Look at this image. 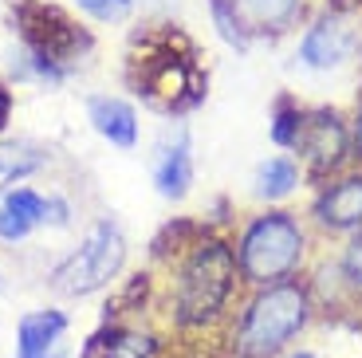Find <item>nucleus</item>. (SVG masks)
<instances>
[{"label":"nucleus","mask_w":362,"mask_h":358,"mask_svg":"<svg viewBox=\"0 0 362 358\" xmlns=\"http://www.w3.org/2000/svg\"><path fill=\"white\" fill-rule=\"evenodd\" d=\"M315 311L319 307L311 299V287L299 279L256 287L233 319L228 350L233 358H284L291 342L311 327Z\"/></svg>","instance_id":"nucleus-1"},{"label":"nucleus","mask_w":362,"mask_h":358,"mask_svg":"<svg viewBox=\"0 0 362 358\" xmlns=\"http://www.w3.org/2000/svg\"><path fill=\"white\" fill-rule=\"evenodd\" d=\"M240 284L236 248L225 241H201L181 260L173 279V323L181 331H205L225 319L233 291Z\"/></svg>","instance_id":"nucleus-2"},{"label":"nucleus","mask_w":362,"mask_h":358,"mask_svg":"<svg viewBox=\"0 0 362 358\" xmlns=\"http://www.w3.org/2000/svg\"><path fill=\"white\" fill-rule=\"evenodd\" d=\"M236 268L240 284H248L252 291L296 279L303 268V229L288 213L256 216L236 244Z\"/></svg>","instance_id":"nucleus-3"},{"label":"nucleus","mask_w":362,"mask_h":358,"mask_svg":"<svg viewBox=\"0 0 362 358\" xmlns=\"http://www.w3.org/2000/svg\"><path fill=\"white\" fill-rule=\"evenodd\" d=\"M127 264V241H122V229L115 221H99L87 233V241L71 252L67 260H59L47 276V287L64 299H83L95 296L99 287H107L110 279L122 272Z\"/></svg>","instance_id":"nucleus-4"},{"label":"nucleus","mask_w":362,"mask_h":358,"mask_svg":"<svg viewBox=\"0 0 362 358\" xmlns=\"http://www.w3.org/2000/svg\"><path fill=\"white\" fill-rule=\"evenodd\" d=\"M16 24L24 44L32 47V63L47 79H59V63L75 59L79 52L90 47V36L75 20H67L52 4H36V0H20L16 4Z\"/></svg>","instance_id":"nucleus-5"},{"label":"nucleus","mask_w":362,"mask_h":358,"mask_svg":"<svg viewBox=\"0 0 362 358\" xmlns=\"http://www.w3.org/2000/svg\"><path fill=\"white\" fill-rule=\"evenodd\" d=\"M142 75H138V87L150 95V103H158L162 110H181L201 103L205 95V83H201L197 67L189 63V55H177L170 47V40H162V47H146L142 59H138Z\"/></svg>","instance_id":"nucleus-6"},{"label":"nucleus","mask_w":362,"mask_h":358,"mask_svg":"<svg viewBox=\"0 0 362 358\" xmlns=\"http://www.w3.org/2000/svg\"><path fill=\"white\" fill-rule=\"evenodd\" d=\"M67 315L55 307H40L28 311L16 323V358H67Z\"/></svg>","instance_id":"nucleus-7"},{"label":"nucleus","mask_w":362,"mask_h":358,"mask_svg":"<svg viewBox=\"0 0 362 358\" xmlns=\"http://www.w3.org/2000/svg\"><path fill=\"white\" fill-rule=\"evenodd\" d=\"M296 146L303 150V158L311 161V170L327 173L346 158V130L331 110H315V115L303 118Z\"/></svg>","instance_id":"nucleus-8"},{"label":"nucleus","mask_w":362,"mask_h":358,"mask_svg":"<svg viewBox=\"0 0 362 358\" xmlns=\"http://www.w3.org/2000/svg\"><path fill=\"white\" fill-rule=\"evenodd\" d=\"M354 52V32L343 16H323L315 28H308V36L299 44V55L308 67H339L346 55Z\"/></svg>","instance_id":"nucleus-9"},{"label":"nucleus","mask_w":362,"mask_h":358,"mask_svg":"<svg viewBox=\"0 0 362 358\" xmlns=\"http://www.w3.org/2000/svg\"><path fill=\"white\" fill-rule=\"evenodd\" d=\"M315 216L323 229H335V233L362 229V173L343 178L327 189L323 197L315 201Z\"/></svg>","instance_id":"nucleus-10"},{"label":"nucleus","mask_w":362,"mask_h":358,"mask_svg":"<svg viewBox=\"0 0 362 358\" xmlns=\"http://www.w3.org/2000/svg\"><path fill=\"white\" fill-rule=\"evenodd\" d=\"M154 181H158V193L162 197H185L189 193V181H193V161H189V134L177 130L173 138H165L158 146V158H154Z\"/></svg>","instance_id":"nucleus-11"},{"label":"nucleus","mask_w":362,"mask_h":358,"mask_svg":"<svg viewBox=\"0 0 362 358\" xmlns=\"http://www.w3.org/2000/svg\"><path fill=\"white\" fill-rule=\"evenodd\" d=\"M87 115H90V126L107 138L110 146H130L138 142V115L127 99H115V95H90L87 99Z\"/></svg>","instance_id":"nucleus-12"},{"label":"nucleus","mask_w":362,"mask_h":358,"mask_svg":"<svg viewBox=\"0 0 362 358\" xmlns=\"http://www.w3.org/2000/svg\"><path fill=\"white\" fill-rule=\"evenodd\" d=\"M36 224H47V201L36 189H12L0 201V241H24Z\"/></svg>","instance_id":"nucleus-13"},{"label":"nucleus","mask_w":362,"mask_h":358,"mask_svg":"<svg viewBox=\"0 0 362 358\" xmlns=\"http://www.w3.org/2000/svg\"><path fill=\"white\" fill-rule=\"evenodd\" d=\"M87 354H99V358H162L154 335H142V331H103L99 339H90Z\"/></svg>","instance_id":"nucleus-14"},{"label":"nucleus","mask_w":362,"mask_h":358,"mask_svg":"<svg viewBox=\"0 0 362 358\" xmlns=\"http://www.w3.org/2000/svg\"><path fill=\"white\" fill-rule=\"evenodd\" d=\"M296 181H299L296 161H288V158H272V161H264L260 173H256V193H260V197H268V201L288 197Z\"/></svg>","instance_id":"nucleus-15"},{"label":"nucleus","mask_w":362,"mask_h":358,"mask_svg":"<svg viewBox=\"0 0 362 358\" xmlns=\"http://www.w3.org/2000/svg\"><path fill=\"white\" fill-rule=\"evenodd\" d=\"M40 166H44V154L28 150V146H0V181L28 178Z\"/></svg>","instance_id":"nucleus-16"},{"label":"nucleus","mask_w":362,"mask_h":358,"mask_svg":"<svg viewBox=\"0 0 362 358\" xmlns=\"http://www.w3.org/2000/svg\"><path fill=\"white\" fill-rule=\"evenodd\" d=\"M233 4H240L256 24H268V28L284 24L296 12V0H233Z\"/></svg>","instance_id":"nucleus-17"},{"label":"nucleus","mask_w":362,"mask_h":358,"mask_svg":"<svg viewBox=\"0 0 362 358\" xmlns=\"http://www.w3.org/2000/svg\"><path fill=\"white\" fill-rule=\"evenodd\" d=\"M343 276H346V284H351V291L362 299V229L354 233V241L346 244V252H343Z\"/></svg>","instance_id":"nucleus-18"},{"label":"nucleus","mask_w":362,"mask_h":358,"mask_svg":"<svg viewBox=\"0 0 362 358\" xmlns=\"http://www.w3.org/2000/svg\"><path fill=\"white\" fill-rule=\"evenodd\" d=\"M299 126H303V115L291 107H280V115H276V126H272V138L280 146H296L299 138Z\"/></svg>","instance_id":"nucleus-19"},{"label":"nucleus","mask_w":362,"mask_h":358,"mask_svg":"<svg viewBox=\"0 0 362 358\" xmlns=\"http://www.w3.org/2000/svg\"><path fill=\"white\" fill-rule=\"evenodd\" d=\"M83 12H90L95 20H122L130 12L134 0H75Z\"/></svg>","instance_id":"nucleus-20"},{"label":"nucleus","mask_w":362,"mask_h":358,"mask_svg":"<svg viewBox=\"0 0 362 358\" xmlns=\"http://www.w3.org/2000/svg\"><path fill=\"white\" fill-rule=\"evenodd\" d=\"M213 16H217L225 40H233V44H245L240 28H236V4H233V0H213Z\"/></svg>","instance_id":"nucleus-21"},{"label":"nucleus","mask_w":362,"mask_h":358,"mask_svg":"<svg viewBox=\"0 0 362 358\" xmlns=\"http://www.w3.org/2000/svg\"><path fill=\"white\" fill-rule=\"evenodd\" d=\"M8 107H12V99H8V91L0 87V126L8 122Z\"/></svg>","instance_id":"nucleus-22"},{"label":"nucleus","mask_w":362,"mask_h":358,"mask_svg":"<svg viewBox=\"0 0 362 358\" xmlns=\"http://www.w3.org/2000/svg\"><path fill=\"white\" fill-rule=\"evenodd\" d=\"M354 150H358V158H362V110H358V122H354Z\"/></svg>","instance_id":"nucleus-23"},{"label":"nucleus","mask_w":362,"mask_h":358,"mask_svg":"<svg viewBox=\"0 0 362 358\" xmlns=\"http://www.w3.org/2000/svg\"><path fill=\"white\" fill-rule=\"evenodd\" d=\"M284 358H319V354H311V350H288Z\"/></svg>","instance_id":"nucleus-24"},{"label":"nucleus","mask_w":362,"mask_h":358,"mask_svg":"<svg viewBox=\"0 0 362 358\" xmlns=\"http://www.w3.org/2000/svg\"><path fill=\"white\" fill-rule=\"evenodd\" d=\"M0 291H4V279H0Z\"/></svg>","instance_id":"nucleus-25"}]
</instances>
